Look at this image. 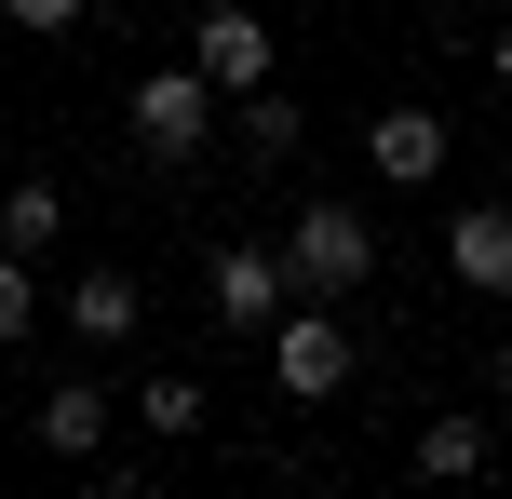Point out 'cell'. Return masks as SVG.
Listing matches in <instances>:
<instances>
[{
  "label": "cell",
  "instance_id": "cell-18",
  "mask_svg": "<svg viewBox=\"0 0 512 499\" xmlns=\"http://www.w3.org/2000/svg\"><path fill=\"white\" fill-rule=\"evenodd\" d=\"M499 405H512V338H499Z\"/></svg>",
  "mask_w": 512,
  "mask_h": 499
},
{
  "label": "cell",
  "instance_id": "cell-11",
  "mask_svg": "<svg viewBox=\"0 0 512 499\" xmlns=\"http://www.w3.org/2000/svg\"><path fill=\"white\" fill-rule=\"evenodd\" d=\"M203 405H216L203 378H189V365H162V378H135V392H122V419L149 432V446H189V432H203Z\"/></svg>",
  "mask_w": 512,
  "mask_h": 499
},
{
  "label": "cell",
  "instance_id": "cell-13",
  "mask_svg": "<svg viewBox=\"0 0 512 499\" xmlns=\"http://www.w3.org/2000/svg\"><path fill=\"white\" fill-rule=\"evenodd\" d=\"M0 243H14V257H54V243H68V189L14 176V189H0Z\"/></svg>",
  "mask_w": 512,
  "mask_h": 499
},
{
  "label": "cell",
  "instance_id": "cell-1",
  "mask_svg": "<svg viewBox=\"0 0 512 499\" xmlns=\"http://www.w3.org/2000/svg\"><path fill=\"white\" fill-rule=\"evenodd\" d=\"M283 284H297V297H364V284H378V216L337 203V189H310L297 230H283Z\"/></svg>",
  "mask_w": 512,
  "mask_h": 499
},
{
  "label": "cell",
  "instance_id": "cell-6",
  "mask_svg": "<svg viewBox=\"0 0 512 499\" xmlns=\"http://www.w3.org/2000/svg\"><path fill=\"white\" fill-rule=\"evenodd\" d=\"M445 149H459V135H445V108H418V95H391L378 122H364V162H378V189H432V176H445Z\"/></svg>",
  "mask_w": 512,
  "mask_h": 499
},
{
  "label": "cell",
  "instance_id": "cell-14",
  "mask_svg": "<svg viewBox=\"0 0 512 499\" xmlns=\"http://www.w3.org/2000/svg\"><path fill=\"white\" fill-rule=\"evenodd\" d=\"M27 324H41V270H27V257H14V243H0V351H14V338H27Z\"/></svg>",
  "mask_w": 512,
  "mask_h": 499
},
{
  "label": "cell",
  "instance_id": "cell-9",
  "mask_svg": "<svg viewBox=\"0 0 512 499\" xmlns=\"http://www.w3.org/2000/svg\"><path fill=\"white\" fill-rule=\"evenodd\" d=\"M445 270L472 297H512V203H459L445 216Z\"/></svg>",
  "mask_w": 512,
  "mask_h": 499
},
{
  "label": "cell",
  "instance_id": "cell-7",
  "mask_svg": "<svg viewBox=\"0 0 512 499\" xmlns=\"http://www.w3.org/2000/svg\"><path fill=\"white\" fill-rule=\"evenodd\" d=\"M27 432H41V459H108V432H122V392H108V378H54V392L27 405Z\"/></svg>",
  "mask_w": 512,
  "mask_h": 499
},
{
  "label": "cell",
  "instance_id": "cell-15",
  "mask_svg": "<svg viewBox=\"0 0 512 499\" xmlns=\"http://www.w3.org/2000/svg\"><path fill=\"white\" fill-rule=\"evenodd\" d=\"M0 14H14L27 41H81V14H95V0H0Z\"/></svg>",
  "mask_w": 512,
  "mask_h": 499
},
{
  "label": "cell",
  "instance_id": "cell-16",
  "mask_svg": "<svg viewBox=\"0 0 512 499\" xmlns=\"http://www.w3.org/2000/svg\"><path fill=\"white\" fill-rule=\"evenodd\" d=\"M486 68H499V95H512V27H486Z\"/></svg>",
  "mask_w": 512,
  "mask_h": 499
},
{
  "label": "cell",
  "instance_id": "cell-4",
  "mask_svg": "<svg viewBox=\"0 0 512 499\" xmlns=\"http://www.w3.org/2000/svg\"><path fill=\"white\" fill-rule=\"evenodd\" d=\"M283 243H216L203 257V324H230V338H270V311H283Z\"/></svg>",
  "mask_w": 512,
  "mask_h": 499
},
{
  "label": "cell",
  "instance_id": "cell-2",
  "mask_svg": "<svg viewBox=\"0 0 512 499\" xmlns=\"http://www.w3.org/2000/svg\"><path fill=\"white\" fill-rule=\"evenodd\" d=\"M216 108H230V95H216V81L189 68V54H176V68H149V81L122 95V122H135V149H149L162 176H189V162L216 149Z\"/></svg>",
  "mask_w": 512,
  "mask_h": 499
},
{
  "label": "cell",
  "instance_id": "cell-8",
  "mask_svg": "<svg viewBox=\"0 0 512 499\" xmlns=\"http://www.w3.org/2000/svg\"><path fill=\"white\" fill-rule=\"evenodd\" d=\"M54 311H68V338H81V351H122L135 324H149V284H135V270H81Z\"/></svg>",
  "mask_w": 512,
  "mask_h": 499
},
{
  "label": "cell",
  "instance_id": "cell-3",
  "mask_svg": "<svg viewBox=\"0 0 512 499\" xmlns=\"http://www.w3.org/2000/svg\"><path fill=\"white\" fill-rule=\"evenodd\" d=\"M270 392L283 405H337L351 392V324H337L324 297H283L270 311Z\"/></svg>",
  "mask_w": 512,
  "mask_h": 499
},
{
  "label": "cell",
  "instance_id": "cell-17",
  "mask_svg": "<svg viewBox=\"0 0 512 499\" xmlns=\"http://www.w3.org/2000/svg\"><path fill=\"white\" fill-rule=\"evenodd\" d=\"M432 14H445V27H472V0H432Z\"/></svg>",
  "mask_w": 512,
  "mask_h": 499
},
{
  "label": "cell",
  "instance_id": "cell-10",
  "mask_svg": "<svg viewBox=\"0 0 512 499\" xmlns=\"http://www.w3.org/2000/svg\"><path fill=\"white\" fill-rule=\"evenodd\" d=\"M418 473H432V486H472V473H499V432L472 419V405H432V419H418Z\"/></svg>",
  "mask_w": 512,
  "mask_h": 499
},
{
  "label": "cell",
  "instance_id": "cell-19",
  "mask_svg": "<svg viewBox=\"0 0 512 499\" xmlns=\"http://www.w3.org/2000/svg\"><path fill=\"white\" fill-rule=\"evenodd\" d=\"M499 473H512V446H499Z\"/></svg>",
  "mask_w": 512,
  "mask_h": 499
},
{
  "label": "cell",
  "instance_id": "cell-5",
  "mask_svg": "<svg viewBox=\"0 0 512 499\" xmlns=\"http://www.w3.org/2000/svg\"><path fill=\"white\" fill-rule=\"evenodd\" d=\"M189 68H203L216 95H256V81H283V54H270V14H243V0L189 14Z\"/></svg>",
  "mask_w": 512,
  "mask_h": 499
},
{
  "label": "cell",
  "instance_id": "cell-12",
  "mask_svg": "<svg viewBox=\"0 0 512 499\" xmlns=\"http://www.w3.org/2000/svg\"><path fill=\"white\" fill-rule=\"evenodd\" d=\"M297 135H310V108L283 95V81H256V95H230V149H243V162H297Z\"/></svg>",
  "mask_w": 512,
  "mask_h": 499
}]
</instances>
